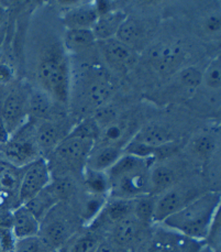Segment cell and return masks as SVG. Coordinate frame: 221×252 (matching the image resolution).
I'll list each match as a JSON object with an SVG mask.
<instances>
[{
	"label": "cell",
	"mask_w": 221,
	"mask_h": 252,
	"mask_svg": "<svg viewBox=\"0 0 221 252\" xmlns=\"http://www.w3.org/2000/svg\"><path fill=\"white\" fill-rule=\"evenodd\" d=\"M201 86L213 92H219L221 86V62L220 57L213 59L204 69L201 75Z\"/></svg>",
	"instance_id": "32"
},
{
	"label": "cell",
	"mask_w": 221,
	"mask_h": 252,
	"mask_svg": "<svg viewBox=\"0 0 221 252\" xmlns=\"http://www.w3.org/2000/svg\"><path fill=\"white\" fill-rule=\"evenodd\" d=\"M219 212V190H207L181 211L164 219L159 225L204 244L211 223Z\"/></svg>",
	"instance_id": "1"
},
{
	"label": "cell",
	"mask_w": 221,
	"mask_h": 252,
	"mask_svg": "<svg viewBox=\"0 0 221 252\" xmlns=\"http://www.w3.org/2000/svg\"><path fill=\"white\" fill-rule=\"evenodd\" d=\"M152 228L153 226L139 220L134 215H130L115 223L106 237L130 252H136L148 240Z\"/></svg>",
	"instance_id": "12"
},
{
	"label": "cell",
	"mask_w": 221,
	"mask_h": 252,
	"mask_svg": "<svg viewBox=\"0 0 221 252\" xmlns=\"http://www.w3.org/2000/svg\"><path fill=\"white\" fill-rule=\"evenodd\" d=\"M92 29H66L64 33V50L70 54H82L96 44Z\"/></svg>",
	"instance_id": "24"
},
{
	"label": "cell",
	"mask_w": 221,
	"mask_h": 252,
	"mask_svg": "<svg viewBox=\"0 0 221 252\" xmlns=\"http://www.w3.org/2000/svg\"><path fill=\"white\" fill-rule=\"evenodd\" d=\"M122 155H124V150L120 148L95 143L88 157L86 167L99 172H107L119 160Z\"/></svg>",
	"instance_id": "22"
},
{
	"label": "cell",
	"mask_w": 221,
	"mask_h": 252,
	"mask_svg": "<svg viewBox=\"0 0 221 252\" xmlns=\"http://www.w3.org/2000/svg\"><path fill=\"white\" fill-rule=\"evenodd\" d=\"M207 190L197 180L185 177L166 192L157 196L154 209V225L161 223L164 219L184 208L187 204L196 199Z\"/></svg>",
	"instance_id": "8"
},
{
	"label": "cell",
	"mask_w": 221,
	"mask_h": 252,
	"mask_svg": "<svg viewBox=\"0 0 221 252\" xmlns=\"http://www.w3.org/2000/svg\"><path fill=\"white\" fill-rule=\"evenodd\" d=\"M95 142L92 140L65 137L50 155L46 157L52 177H72L85 170L88 157Z\"/></svg>",
	"instance_id": "5"
},
{
	"label": "cell",
	"mask_w": 221,
	"mask_h": 252,
	"mask_svg": "<svg viewBox=\"0 0 221 252\" xmlns=\"http://www.w3.org/2000/svg\"><path fill=\"white\" fill-rule=\"evenodd\" d=\"M0 252H3V251H2V250H1V248H0Z\"/></svg>",
	"instance_id": "40"
},
{
	"label": "cell",
	"mask_w": 221,
	"mask_h": 252,
	"mask_svg": "<svg viewBox=\"0 0 221 252\" xmlns=\"http://www.w3.org/2000/svg\"><path fill=\"white\" fill-rule=\"evenodd\" d=\"M62 106V105H61ZM29 117L41 121H61L64 119L60 104L39 87H33L28 92Z\"/></svg>",
	"instance_id": "15"
},
{
	"label": "cell",
	"mask_w": 221,
	"mask_h": 252,
	"mask_svg": "<svg viewBox=\"0 0 221 252\" xmlns=\"http://www.w3.org/2000/svg\"><path fill=\"white\" fill-rule=\"evenodd\" d=\"M63 51L49 49L37 61L35 75L39 88L50 97L66 106L70 96V66Z\"/></svg>",
	"instance_id": "3"
},
{
	"label": "cell",
	"mask_w": 221,
	"mask_h": 252,
	"mask_svg": "<svg viewBox=\"0 0 221 252\" xmlns=\"http://www.w3.org/2000/svg\"><path fill=\"white\" fill-rule=\"evenodd\" d=\"M126 13L122 10L111 9L108 12L99 15L95 25L93 27V33L96 41H103L111 38H116L117 32L124 21L126 19Z\"/></svg>",
	"instance_id": "23"
},
{
	"label": "cell",
	"mask_w": 221,
	"mask_h": 252,
	"mask_svg": "<svg viewBox=\"0 0 221 252\" xmlns=\"http://www.w3.org/2000/svg\"><path fill=\"white\" fill-rule=\"evenodd\" d=\"M41 222L25 205H18L11 212V229L16 239L37 236Z\"/></svg>",
	"instance_id": "20"
},
{
	"label": "cell",
	"mask_w": 221,
	"mask_h": 252,
	"mask_svg": "<svg viewBox=\"0 0 221 252\" xmlns=\"http://www.w3.org/2000/svg\"><path fill=\"white\" fill-rule=\"evenodd\" d=\"M63 205V203H62ZM76 212L69 211L66 205L61 203L42 219L39 235L53 250H61L76 235Z\"/></svg>",
	"instance_id": "6"
},
{
	"label": "cell",
	"mask_w": 221,
	"mask_h": 252,
	"mask_svg": "<svg viewBox=\"0 0 221 252\" xmlns=\"http://www.w3.org/2000/svg\"><path fill=\"white\" fill-rule=\"evenodd\" d=\"M185 177L181 166L166 161L158 163L155 161L150 173V195L158 196Z\"/></svg>",
	"instance_id": "16"
},
{
	"label": "cell",
	"mask_w": 221,
	"mask_h": 252,
	"mask_svg": "<svg viewBox=\"0 0 221 252\" xmlns=\"http://www.w3.org/2000/svg\"><path fill=\"white\" fill-rule=\"evenodd\" d=\"M53 249L46 244L40 235L17 239L13 252H50Z\"/></svg>",
	"instance_id": "34"
},
{
	"label": "cell",
	"mask_w": 221,
	"mask_h": 252,
	"mask_svg": "<svg viewBox=\"0 0 221 252\" xmlns=\"http://www.w3.org/2000/svg\"><path fill=\"white\" fill-rule=\"evenodd\" d=\"M155 200L157 196L153 195H144L134 199V216L147 225L153 226L154 221V209H155Z\"/></svg>",
	"instance_id": "29"
},
{
	"label": "cell",
	"mask_w": 221,
	"mask_h": 252,
	"mask_svg": "<svg viewBox=\"0 0 221 252\" xmlns=\"http://www.w3.org/2000/svg\"><path fill=\"white\" fill-rule=\"evenodd\" d=\"M154 158L124 153L106 173L109 179V197L135 199L150 194V173Z\"/></svg>",
	"instance_id": "2"
},
{
	"label": "cell",
	"mask_w": 221,
	"mask_h": 252,
	"mask_svg": "<svg viewBox=\"0 0 221 252\" xmlns=\"http://www.w3.org/2000/svg\"><path fill=\"white\" fill-rule=\"evenodd\" d=\"M99 126L96 124L93 117H87V118L83 119L81 123H78L75 127H73V129L69 130L68 136L92 140V141L96 142L98 137H99Z\"/></svg>",
	"instance_id": "33"
},
{
	"label": "cell",
	"mask_w": 221,
	"mask_h": 252,
	"mask_svg": "<svg viewBox=\"0 0 221 252\" xmlns=\"http://www.w3.org/2000/svg\"><path fill=\"white\" fill-rule=\"evenodd\" d=\"M201 29L204 30L206 34L210 36L220 34V11L214 10L207 13L203 18L201 23Z\"/></svg>",
	"instance_id": "35"
},
{
	"label": "cell",
	"mask_w": 221,
	"mask_h": 252,
	"mask_svg": "<svg viewBox=\"0 0 221 252\" xmlns=\"http://www.w3.org/2000/svg\"><path fill=\"white\" fill-rule=\"evenodd\" d=\"M34 125L37 148L42 158H46L67 134L64 133L65 129L61 121L34 120Z\"/></svg>",
	"instance_id": "18"
},
{
	"label": "cell",
	"mask_w": 221,
	"mask_h": 252,
	"mask_svg": "<svg viewBox=\"0 0 221 252\" xmlns=\"http://www.w3.org/2000/svg\"><path fill=\"white\" fill-rule=\"evenodd\" d=\"M98 17L94 3H82L69 8L63 16V23L66 29H93Z\"/></svg>",
	"instance_id": "21"
},
{
	"label": "cell",
	"mask_w": 221,
	"mask_h": 252,
	"mask_svg": "<svg viewBox=\"0 0 221 252\" xmlns=\"http://www.w3.org/2000/svg\"><path fill=\"white\" fill-rule=\"evenodd\" d=\"M136 131L138 129L135 128L132 121L118 117L114 123L100 130L99 137L95 143L107 144L125 150L126 146L131 141Z\"/></svg>",
	"instance_id": "17"
},
{
	"label": "cell",
	"mask_w": 221,
	"mask_h": 252,
	"mask_svg": "<svg viewBox=\"0 0 221 252\" xmlns=\"http://www.w3.org/2000/svg\"><path fill=\"white\" fill-rule=\"evenodd\" d=\"M0 149L6 158L4 160L20 169L42 158L35 140L34 120L29 118L22 127L9 136Z\"/></svg>",
	"instance_id": "7"
},
{
	"label": "cell",
	"mask_w": 221,
	"mask_h": 252,
	"mask_svg": "<svg viewBox=\"0 0 221 252\" xmlns=\"http://www.w3.org/2000/svg\"><path fill=\"white\" fill-rule=\"evenodd\" d=\"M50 252H60L59 250H53V251H50Z\"/></svg>",
	"instance_id": "39"
},
{
	"label": "cell",
	"mask_w": 221,
	"mask_h": 252,
	"mask_svg": "<svg viewBox=\"0 0 221 252\" xmlns=\"http://www.w3.org/2000/svg\"><path fill=\"white\" fill-rule=\"evenodd\" d=\"M203 242L189 239L159 223L153 225L151 235L136 252H199Z\"/></svg>",
	"instance_id": "11"
},
{
	"label": "cell",
	"mask_w": 221,
	"mask_h": 252,
	"mask_svg": "<svg viewBox=\"0 0 221 252\" xmlns=\"http://www.w3.org/2000/svg\"><path fill=\"white\" fill-rule=\"evenodd\" d=\"M148 36V27L142 21L136 18L126 17L117 32L116 38L139 53L147 44Z\"/></svg>",
	"instance_id": "19"
},
{
	"label": "cell",
	"mask_w": 221,
	"mask_h": 252,
	"mask_svg": "<svg viewBox=\"0 0 221 252\" xmlns=\"http://www.w3.org/2000/svg\"><path fill=\"white\" fill-rule=\"evenodd\" d=\"M96 252H130V251L122 248V247H120L119 245L115 244V242L111 239H109L108 237H105L103 238V240L101 241L100 246L98 247Z\"/></svg>",
	"instance_id": "37"
},
{
	"label": "cell",
	"mask_w": 221,
	"mask_h": 252,
	"mask_svg": "<svg viewBox=\"0 0 221 252\" xmlns=\"http://www.w3.org/2000/svg\"><path fill=\"white\" fill-rule=\"evenodd\" d=\"M148 64L162 76H173L184 67L186 53L176 42L161 41L149 45L145 52Z\"/></svg>",
	"instance_id": "10"
},
{
	"label": "cell",
	"mask_w": 221,
	"mask_h": 252,
	"mask_svg": "<svg viewBox=\"0 0 221 252\" xmlns=\"http://www.w3.org/2000/svg\"><path fill=\"white\" fill-rule=\"evenodd\" d=\"M58 204H60V200L56 197V195L49 185L48 188L44 189L42 192L34 196L33 198L30 199L29 202H27L23 205H25V206L29 209L41 222L42 219H43Z\"/></svg>",
	"instance_id": "27"
},
{
	"label": "cell",
	"mask_w": 221,
	"mask_h": 252,
	"mask_svg": "<svg viewBox=\"0 0 221 252\" xmlns=\"http://www.w3.org/2000/svg\"><path fill=\"white\" fill-rule=\"evenodd\" d=\"M22 169L6 160H0V193L15 195L19 192Z\"/></svg>",
	"instance_id": "28"
},
{
	"label": "cell",
	"mask_w": 221,
	"mask_h": 252,
	"mask_svg": "<svg viewBox=\"0 0 221 252\" xmlns=\"http://www.w3.org/2000/svg\"><path fill=\"white\" fill-rule=\"evenodd\" d=\"M96 44L101 59L116 73L128 74L139 63V53L117 38L97 41Z\"/></svg>",
	"instance_id": "14"
},
{
	"label": "cell",
	"mask_w": 221,
	"mask_h": 252,
	"mask_svg": "<svg viewBox=\"0 0 221 252\" xmlns=\"http://www.w3.org/2000/svg\"><path fill=\"white\" fill-rule=\"evenodd\" d=\"M74 93L79 113L96 111L107 105L114 93V84L105 69L83 68L77 77L70 76V95Z\"/></svg>",
	"instance_id": "4"
},
{
	"label": "cell",
	"mask_w": 221,
	"mask_h": 252,
	"mask_svg": "<svg viewBox=\"0 0 221 252\" xmlns=\"http://www.w3.org/2000/svg\"><path fill=\"white\" fill-rule=\"evenodd\" d=\"M105 237L100 232L89 228L86 231L76 233L63 248L65 252H96Z\"/></svg>",
	"instance_id": "25"
},
{
	"label": "cell",
	"mask_w": 221,
	"mask_h": 252,
	"mask_svg": "<svg viewBox=\"0 0 221 252\" xmlns=\"http://www.w3.org/2000/svg\"><path fill=\"white\" fill-rule=\"evenodd\" d=\"M199 252H213V251H211V250H209L208 248H207V247H203V248H201V250L199 251Z\"/></svg>",
	"instance_id": "38"
},
{
	"label": "cell",
	"mask_w": 221,
	"mask_h": 252,
	"mask_svg": "<svg viewBox=\"0 0 221 252\" xmlns=\"http://www.w3.org/2000/svg\"><path fill=\"white\" fill-rule=\"evenodd\" d=\"M15 79V71L8 63H0V86H8Z\"/></svg>",
	"instance_id": "36"
},
{
	"label": "cell",
	"mask_w": 221,
	"mask_h": 252,
	"mask_svg": "<svg viewBox=\"0 0 221 252\" xmlns=\"http://www.w3.org/2000/svg\"><path fill=\"white\" fill-rule=\"evenodd\" d=\"M28 92L23 87L8 88L0 93V123L9 136L29 120Z\"/></svg>",
	"instance_id": "9"
},
{
	"label": "cell",
	"mask_w": 221,
	"mask_h": 252,
	"mask_svg": "<svg viewBox=\"0 0 221 252\" xmlns=\"http://www.w3.org/2000/svg\"><path fill=\"white\" fill-rule=\"evenodd\" d=\"M216 141L208 134L196 137L189 144V151L192 156L200 160H208L215 155Z\"/></svg>",
	"instance_id": "31"
},
{
	"label": "cell",
	"mask_w": 221,
	"mask_h": 252,
	"mask_svg": "<svg viewBox=\"0 0 221 252\" xmlns=\"http://www.w3.org/2000/svg\"><path fill=\"white\" fill-rule=\"evenodd\" d=\"M53 180L45 158H40L22 169V175L18 192V205L29 202L48 188Z\"/></svg>",
	"instance_id": "13"
},
{
	"label": "cell",
	"mask_w": 221,
	"mask_h": 252,
	"mask_svg": "<svg viewBox=\"0 0 221 252\" xmlns=\"http://www.w3.org/2000/svg\"><path fill=\"white\" fill-rule=\"evenodd\" d=\"M84 190L92 195L109 198V179L106 172H99L85 167L83 171Z\"/></svg>",
	"instance_id": "26"
},
{
	"label": "cell",
	"mask_w": 221,
	"mask_h": 252,
	"mask_svg": "<svg viewBox=\"0 0 221 252\" xmlns=\"http://www.w3.org/2000/svg\"><path fill=\"white\" fill-rule=\"evenodd\" d=\"M201 75L203 71H200L196 66H184L180 69L175 75L176 83L186 91L194 92L201 86Z\"/></svg>",
	"instance_id": "30"
}]
</instances>
